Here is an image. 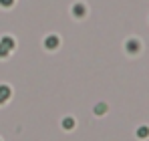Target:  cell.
<instances>
[{"mask_svg": "<svg viewBox=\"0 0 149 141\" xmlns=\"http://www.w3.org/2000/svg\"><path fill=\"white\" fill-rule=\"evenodd\" d=\"M10 99V87L8 85H0V105L6 103Z\"/></svg>", "mask_w": 149, "mask_h": 141, "instance_id": "obj_1", "label": "cell"}, {"mask_svg": "<svg viewBox=\"0 0 149 141\" xmlns=\"http://www.w3.org/2000/svg\"><path fill=\"white\" fill-rule=\"evenodd\" d=\"M45 47L49 48H56L58 47V38H56V36H54V34H50V36H47V38H45Z\"/></svg>", "mask_w": 149, "mask_h": 141, "instance_id": "obj_2", "label": "cell"}, {"mask_svg": "<svg viewBox=\"0 0 149 141\" xmlns=\"http://www.w3.org/2000/svg\"><path fill=\"white\" fill-rule=\"evenodd\" d=\"M0 45H2V47L6 48L8 52H10V50L14 48V40H12L10 36H2V38H0Z\"/></svg>", "mask_w": 149, "mask_h": 141, "instance_id": "obj_3", "label": "cell"}, {"mask_svg": "<svg viewBox=\"0 0 149 141\" xmlns=\"http://www.w3.org/2000/svg\"><path fill=\"white\" fill-rule=\"evenodd\" d=\"M85 12H87V10H85L83 4H74V6H73V14H74V16L81 18V16H85Z\"/></svg>", "mask_w": 149, "mask_h": 141, "instance_id": "obj_4", "label": "cell"}, {"mask_svg": "<svg viewBox=\"0 0 149 141\" xmlns=\"http://www.w3.org/2000/svg\"><path fill=\"white\" fill-rule=\"evenodd\" d=\"M127 50L129 52H137L139 50V40H127Z\"/></svg>", "mask_w": 149, "mask_h": 141, "instance_id": "obj_5", "label": "cell"}, {"mask_svg": "<svg viewBox=\"0 0 149 141\" xmlns=\"http://www.w3.org/2000/svg\"><path fill=\"white\" fill-rule=\"evenodd\" d=\"M63 127H65V129H73V127H74V121H73L71 117L63 119Z\"/></svg>", "mask_w": 149, "mask_h": 141, "instance_id": "obj_6", "label": "cell"}, {"mask_svg": "<svg viewBox=\"0 0 149 141\" xmlns=\"http://www.w3.org/2000/svg\"><path fill=\"white\" fill-rule=\"evenodd\" d=\"M147 135H149L147 127H139V129H137V137H147Z\"/></svg>", "mask_w": 149, "mask_h": 141, "instance_id": "obj_7", "label": "cell"}, {"mask_svg": "<svg viewBox=\"0 0 149 141\" xmlns=\"http://www.w3.org/2000/svg\"><path fill=\"white\" fill-rule=\"evenodd\" d=\"M105 109H107V107L101 103V105H97V107H95V113H97V115H103V113H105Z\"/></svg>", "mask_w": 149, "mask_h": 141, "instance_id": "obj_8", "label": "cell"}, {"mask_svg": "<svg viewBox=\"0 0 149 141\" xmlns=\"http://www.w3.org/2000/svg\"><path fill=\"white\" fill-rule=\"evenodd\" d=\"M0 57H2V59H4V57H8V50L2 47V45H0Z\"/></svg>", "mask_w": 149, "mask_h": 141, "instance_id": "obj_9", "label": "cell"}, {"mask_svg": "<svg viewBox=\"0 0 149 141\" xmlns=\"http://www.w3.org/2000/svg\"><path fill=\"white\" fill-rule=\"evenodd\" d=\"M12 2H14V0H0L2 6H12Z\"/></svg>", "mask_w": 149, "mask_h": 141, "instance_id": "obj_10", "label": "cell"}]
</instances>
